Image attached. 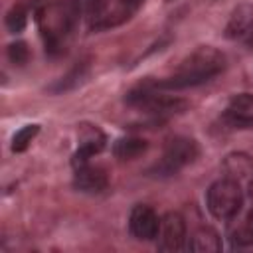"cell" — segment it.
I'll return each mask as SVG.
<instances>
[{
  "instance_id": "6da1fadb",
  "label": "cell",
  "mask_w": 253,
  "mask_h": 253,
  "mask_svg": "<svg viewBox=\"0 0 253 253\" xmlns=\"http://www.w3.org/2000/svg\"><path fill=\"white\" fill-rule=\"evenodd\" d=\"M36 22L49 55H57L65 49L69 36L73 34L79 16V0H42L34 6Z\"/></svg>"
},
{
  "instance_id": "7a4b0ae2",
  "label": "cell",
  "mask_w": 253,
  "mask_h": 253,
  "mask_svg": "<svg viewBox=\"0 0 253 253\" xmlns=\"http://www.w3.org/2000/svg\"><path fill=\"white\" fill-rule=\"evenodd\" d=\"M223 69H225V55L211 45H202L196 51H192L176 67V71L170 77H166L158 83H152V85L156 89L180 91V89L204 85V83L211 81L213 77H217Z\"/></svg>"
},
{
  "instance_id": "3957f363",
  "label": "cell",
  "mask_w": 253,
  "mask_h": 253,
  "mask_svg": "<svg viewBox=\"0 0 253 253\" xmlns=\"http://www.w3.org/2000/svg\"><path fill=\"white\" fill-rule=\"evenodd\" d=\"M144 0H79L91 30H109L126 22Z\"/></svg>"
},
{
  "instance_id": "277c9868",
  "label": "cell",
  "mask_w": 253,
  "mask_h": 253,
  "mask_svg": "<svg viewBox=\"0 0 253 253\" xmlns=\"http://www.w3.org/2000/svg\"><path fill=\"white\" fill-rule=\"evenodd\" d=\"M125 103L134 107V109H140L142 113H146L158 121L172 117V115H178L188 107V103L180 97L158 93L152 83H144V85L130 89L125 97Z\"/></svg>"
},
{
  "instance_id": "5b68a950",
  "label": "cell",
  "mask_w": 253,
  "mask_h": 253,
  "mask_svg": "<svg viewBox=\"0 0 253 253\" xmlns=\"http://www.w3.org/2000/svg\"><path fill=\"white\" fill-rule=\"evenodd\" d=\"M206 206L215 219H233L243 206V192L239 182L227 176L215 180L208 188Z\"/></svg>"
},
{
  "instance_id": "8992f818",
  "label": "cell",
  "mask_w": 253,
  "mask_h": 253,
  "mask_svg": "<svg viewBox=\"0 0 253 253\" xmlns=\"http://www.w3.org/2000/svg\"><path fill=\"white\" fill-rule=\"evenodd\" d=\"M200 154L198 142L190 136H174L166 142L162 158L150 168L154 176H172L184 166L192 164Z\"/></svg>"
},
{
  "instance_id": "52a82bcc",
  "label": "cell",
  "mask_w": 253,
  "mask_h": 253,
  "mask_svg": "<svg viewBox=\"0 0 253 253\" xmlns=\"http://www.w3.org/2000/svg\"><path fill=\"white\" fill-rule=\"evenodd\" d=\"M186 221L178 211H168L160 217L158 249L160 251H180L186 245Z\"/></svg>"
},
{
  "instance_id": "ba28073f",
  "label": "cell",
  "mask_w": 253,
  "mask_h": 253,
  "mask_svg": "<svg viewBox=\"0 0 253 253\" xmlns=\"http://www.w3.org/2000/svg\"><path fill=\"white\" fill-rule=\"evenodd\" d=\"M128 231L138 241H152L160 231V217L150 206H134L128 215Z\"/></svg>"
},
{
  "instance_id": "9c48e42d",
  "label": "cell",
  "mask_w": 253,
  "mask_h": 253,
  "mask_svg": "<svg viewBox=\"0 0 253 253\" xmlns=\"http://www.w3.org/2000/svg\"><path fill=\"white\" fill-rule=\"evenodd\" d=\"M105 142H107V136L99 126L81 125L79 126V146H77V150L73 152V158H71L73 168L87 164L91 156L99 154L105 148Z\"/></svg>"
},
{
  "instance_id": "30bf717a",
  "label": "cell",
  "mask_w": 253,
  "mask_h": 253,
  "mask_svg": "<svg viewBox=\"0 0 253 253\" xmlns=\"http://www.w3.org/2000/svg\"><path fill=\"white\" fill-rule=\"evenodd\" d=\"M109 184V178H107V172L99 166H91L89 162L83 164V166H77L75 168V174H73V186L79 190V192H85V194H99L107 188Z\"/></svg>"
},
{
  "instance_id": "8fae6325",
  "label": "cell",
  "mask_w": 253,
  "mask_h": 253,
  "mask_svg": "<svg viewBox=\"0 0 253 253\" xmlns=\"http://www.w3.org/2000/svg\"><path fill=\"white\" fill-rule=\"evenodd\" d=\"M251 30H253V6L241 4L233 10V14H231V18L225 26V38L245 40Z\"/></svg>"
},
{
  "instance_id": "7c38bea8",
  "label": "cell",
  "mask_w": 253,
  "mask_h": 253,
  "mask_svg": "<svg viewBox=\"0 0 253 253\" xmlns=\"http://www.w3.org/2000/svg\"><path fill=\"white\" fill-rule=\"evenodd\" d=\"M223 172L227 178L231 180H243V178H251L253 176V156L245 154V152H231L223 158L221 164Z\"/></svg>"
},
{
  "instance_id": "4fadbf2b",
  "label": "cell",
  "mask_w": 253,
  "mask_h": 253,
  "mask_svg": "<svg viewBox=\"0 0 253 253\" xmlns=\"http://www.w3.org/2000/svg\"><path fill=\"white\" fill-rule=\"evenodd\" d=\"M148 148V142L140 136H123L119 140H115L113 144V154L119 160H134L138 156H142Z\"/></svg>"
},
{
  "instance_id": "5bb4252c",
  "label": "cell",
  "mask_w": 253,
  "mask_h": 253,
  "mask_svg": "<svg viewBox=\"0 0 253 253\" xmlns=\"http://www.w3.org/2000/svg\"><path fill=\"white\" fill-rule=\"evenodd\" d=\"M188 249L190 251H200V253L219 251L221 249V239H219L217 231H213L211 227H200L192 235V239L188 241Z\"/></svg>"
},
{
  "instance_id": "9a60e30c",
  "label": "cell",
  "mask_w": 253,
  "mask_h": 253,
  "mask_svg": "<svg viewBox=\"0 0 253 253\" xmlns=\"http://www.w3.org/2000/svg\"><path fill=\"white\" fill-rule=\"evenodd\" d=\"M87 61H79L73 69H69V73L67 75H63L57 83H53L51 87H49V91H53V93H61V91H69V89H73V87H77L81 81H83V77H85V73H87Z\"/></svg>"
},
{
  "instance_id": "2e32d148",
  "label": "cell",
  "mask_w": 253,
  "mask_h": 253,
  "mask_svg": "<svg viewBox=\"0 0 253 253\" xmlns=\"http://www.w3.org/2000/svg\"><path fill=\"white\" fill-rule=\"evenodd\" d=\"M229 241L235 247H245V245H253V208L247 213V217L243 219V223L235 225L229 231Z\"/></svg>"
},
{
  "instance_id": "e0dca14e",
  "label": "cell",
  "mask_w": 253,
  "mask_h": 253,
  "mask_svg": "<svg viewBox=\"0 0 253 253\" xmlns=\"http://www.w3.org/2000/svg\"><path fill=\"white\" fill-rule=\"evenodd\" d=\"M4 24H6V30L10 34H20L28 24V8H26V4H14L6 12Z\"/></svg>"
},
{
  "instance_id": "ac0fdd59",
  "label": "cell",
  "mask_w": 253,
  "mask_h": 253,
  "mask_svg": "<svg viewBox=\"0 0 253 253\" xmlns=\"http://www.w3.org/2000/svg\"><path fill=\"white\" fill-rule=\"evenodd\" d=\"M40 132V125H26L12 136V152H24Z\"/></svg>"
},
{
  "instance_id": "d6986e66",
  "label": "cell",
  "mask_w": 253,
  "mask_h": 253,
  "mask_svg": "<svg viewBox=\"0 0 253 253\" xmlns=\"http://www.w3.org/2000/svg\"><path fill=\"white\" fill-rule=\"evenodd\" d=\"M249 111H253V95L251 93H241V95H235L227 107L225 113H231V115H247Z\"/></svg>"
},
{
  "instance_id": "ffe728a7",
  "label": "cell",
  "mask_w": 253,
  "mask_h": 253,
  "mask_svg": "<svg viewBox=\"0 0 253 253\" xmlns=\"http://www.w3.org/2000/svg\"><path fill=\"white\" fill-rule=\"evenodd\" d=\"M30 57V49L24 42H14L8 45V59L14 63V65H24Z\"/></svg>"
},
{
  "instance_id": "44dd1931",
  "label": "cell",
  "mask_w": 253,
  "mask_h": 253,
  "mask_svg": "<svg viewBox=\"0 0 253 253\" xmlns=\"http://www.w3.org/2000/svg\"><path fill=\"white\" fill-rule=\"evenodd\" d=\"M225 121L235 126V128H251L253 130V115L247 113V115H231V113H225Z\"/></svg>"
},
{
  "instance_id": "7402d4cb",
  "label": "cell",
  "mask_w": 253,
  "mask_h": 253,
  "mask_svg": "<svg viewBox=\"0 0 253 253\" xmlns=\"http://www.w3.org/2000/svg\"><path fill=\"white\" fill-rule=\"evenodd\" d=\"M245 42H247V45H251V49H253V30L249 32V36L245 38Z\"/></svg>"
},
{
  "instance_id": "603a6c76",
  "label": "cell",
  "mask_w": 253,
  "mask_h": 253,
  "mask_svg": "<svg viewBox=\"0 0 253 253\" xmlns=\"http://www.w3.org/2000/svg\"><path fill=\"white\" fill-rule=\"evenodd\" d=\"M249 196H251V200H253V178H251V182H249Z\"/></svg>"
}]
</instances>
